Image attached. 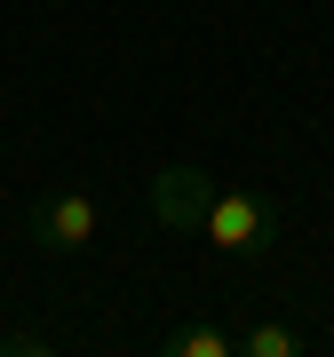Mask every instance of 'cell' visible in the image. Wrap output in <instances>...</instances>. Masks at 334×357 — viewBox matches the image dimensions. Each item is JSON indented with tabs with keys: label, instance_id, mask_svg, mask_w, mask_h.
Instances as JSON below:
<instances>
[{
	"label": "cell",
	"instance_id": "obj_5",
	"mask_svg": "<svg viewBox=\"0 0 334 357\" xmlns=\"http://www.w3.org/2000/svg\"><path fill=\"white\" fill-rule=\"evenodd\" d=\"M295 349H303V333H295V326H279V318L239 333V357H295Z\"/></svg>",
	"mask_w": 334,
	"mask_h": 357
},
{
	"label": "cell",
	"instance_id": "obj_6",
	"mask_svg": "<svg viewBox=\"0 0 334 357\" xmlns=\"http://www.w3.org/2000/svg\"><path fill=\"white\" fill-rule=\"evenodd\" d=\"M0 349H8V357H32V349L48 357V333H32V326H24V333H8V342H0Z\"/></svg>",
	"mask_w": 334,
	"mask_h": 357
},
{
	"label": "cell",
	"instance_id": "obj_3",
	"mask_svg": "<svg viewBox=\"0 0 334 357\" xmlns=\"http://www.w3.org/2000/svg\"><path fill=\"white\" fill-rule=\"evenodd\" d=\"M152 222H167V230H199L207 222V206H215V175H207L199 159H175V167H159L152 175Z\"/></svg>",
	"mask_w": 334,
	"mask_h": 357
},
{
	"label": "cell",
	"instance_id": "obj_1",
	"mask_svg": "<svg viewBox=\"0 0 334 357\" xmlns=\"http://www.w3.org/2000/svg\"><path fill=\"white\" fill-rule=\"evenodd\" d=\"M199 238H215L223 255L255 262V255H270V238H279V215H270V199H255V191H215Z\"/></svg>",
	"mask_w": 334,
	"mask_h": 357
},
{
	"label": "cell",
	"instance_id": "obj_4",
	"mask_svg": "<svg viewBox=\"0 0 334 357\" xmlns=\"http://www.w3.org/2000/svg\"><path fill=\"white\" fill-rule=\"evenodd\" d=\"M231 349H239V333H231V326H215V318L167 333V357H231Z\"/></svg>",
	"mask_w": 334,
	"mask_h": 357
},
{
	"label": "cell",
	"instance_id": "obj_2",
	"mask_svg": "<svg viewBox=\"0 0 334 357\" xmlns=\"http://www.w3.org/2000/svg\"><path fill=\"white\" fill-rule=\"evenodd\" d=\"M24 230H32V246H40V255H80V246L103 230V206H96V191L64 183V191H48V199L24 215Z\"/></svg>",
	"mask_w": 334,
	"mask_h": 357
}]
</instances>
